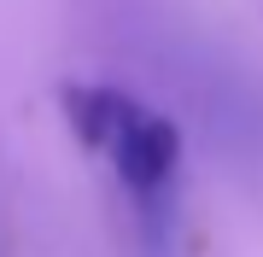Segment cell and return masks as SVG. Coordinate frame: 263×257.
I'll use <instances>...</instances> for the list:
<instances>
[{"mask_svg":"<svg viewBox=\"0 0 263 257\" xmlns=\"http://www.w3.org/2000/svg\"><path fill=\"white\" fill-rule=\"evenodd\" d=\"M59 111H65V129L111 170L146 246H164L181 199V129L141 94L88 76L59 82Z\"/></svg>","mask_w":263,"mask_h":257,"instance_id":"cell-1","label":"cell"}]
</instances>
